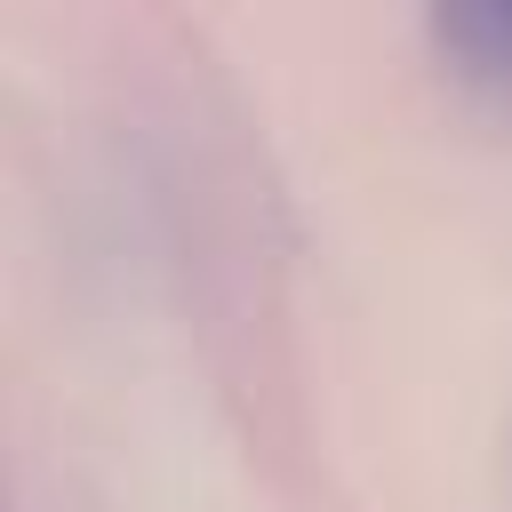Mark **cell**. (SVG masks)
I'll list each match as a JSON object with an SVG mask.
<instances>
[{
    "instance_id": "6da1fadb",
    "label": "cell",
    "mask_w": 512,
    "mask_h": 512,
    "mask_svg": "<svg viewBox=\"0 0 512 512\" xmlns=\"http://www.w3.org/2000/svg\"><path fill=\"white\" fill-rule=\"evenodd\" d=\"M432 40H440V56H456V72L512 88V0L440 8V16H432Z\"/></svg>"
}]
</instances>
